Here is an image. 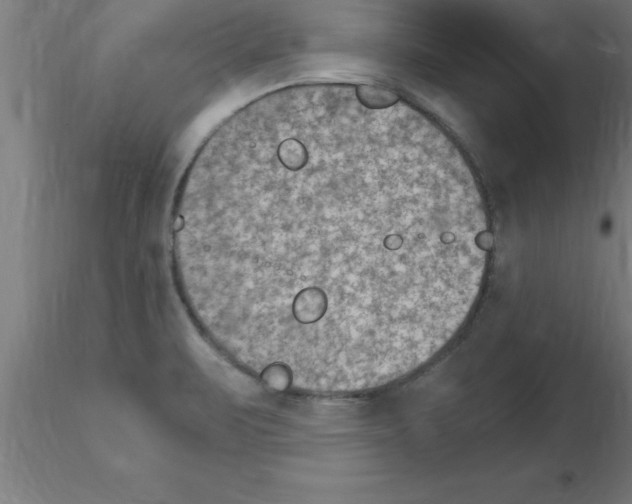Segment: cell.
<instances>
[{
	"label": "cell",
	"instance_id": "obj_1",
	"mask_svg": "<svg viewBox=\"0 0 632 504\" xmlns=\"http://www.w3.org/2000/svg\"><path fill=\"white\" fill-rule=\"evenodd\" d=\"M185 282L239 341L308 370L449 343L482 288V231L348 185L178 222Z\"/></svg>",
	"mask_w": 632,
	"mask_h": 504
}]
</instances>
